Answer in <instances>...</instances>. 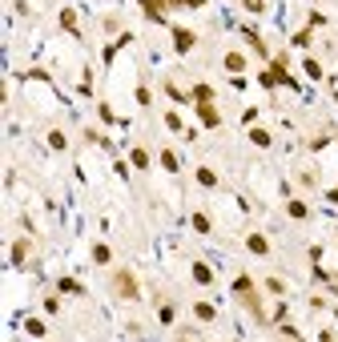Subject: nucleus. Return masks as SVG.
<instances>
[{"label": "nucleus", "mask_w": 338, "mask_h": 342, "mask_svg": "<svg viewBox=\"0 0 338 342\" xmlns=\"http://www.w3.org/2000/svg\"><path fill=\"white\" fill-rule=\"evenodd\" d=\"M194 278H198V282H214V274H210V266H202V262L194 266Z\"/></svg>", "instance_id": "obj_12"}, {"label": "nucleus", "mask_w": 338, "mask_h": 342, "mask_svg": "<svg viewBox=\"0 0 338 342\" xmlns=\"http://www.w3.org/2000/svg\"><path fill=\"white\" fill-rule=\"evenodd\" d=\"M302 69H306V73H310V77H322V65H318V61H306V65H302Z\"/></svg>", "instance_id": "obj_19"}, {"label": "nucleus", "mask_w": 338, "mask_h": 342, "mask_svg": "<svg viewBox=\"0 0 338 342\" xmlns=\"http://www.w3.org/2000/svg\"><path fill=\"white\" fill-rule=\"evenodd\" d=\"M49 145H53V149H65V133L53 129V133H49Z\"/></svg>", "instance_id": "obj_17"}, {"label": "nucleus", "mask_w": 338, "mask_h": 342, "mask_svg": "<svg viewBox=\"0 0 338 342\" xmlns=\"http://www.w3.org/2000/svg\"><path fill=\"white\" fill-rule=\"evenodd\" d=\"M198 182H202V186H218V178H214V169H198Z\"/></svg>", "instance_id": "obj_13"}, {"label": "nucleus", "mask_w": 338, "mask_h": 342, "mask_svg": "<svg viewBox=\"0 0 338 342\" xmlns=\"http://www.w3.org/2000/svg\"><path fill=\"white\" fill-rule=\"evenodd\" d=\"M234 290H238V298H242V302H246L254 314H262V306H258V294H254V282H250V278H238V282H234Z\"/></svg>", "instance_id": "obj_1"}, {"label": "nucleus", "mask_w": 338, "mask_h": 342, "mask_svg": "<svg viewBox=\"0 0 338 342\" xmlns=\"http://www.w3.org/2000/svg\"><path fill=\"white\" fill-rule=\"evenodd\" d=\"M161 165L169 169V174H178V169H182V165H178V153H174V149H161Z\"/></svg>", "instance_id": "obj_5"}, {"label": "nucleus", "mask_w": 338, "mask_h": 342, "mask_svg": "<svg viewBox=\"0 0 338 342\" xmlns=\"http://www.w3.org/2000/svg\"><path fill=\"white\" fill-rule=\"evenodd\" d=\"M194 230H198V234H210V218H206V214H194Z\"/></svg>", "instance_id": "obj_10"}, {"label": "nucleus", "mask_w": 338, "mask_h": 342, "mask_svg": "<svg viewBox=\"0 0 338 342\" xmlns=\"http://www.w3.org/2000/svg\"><path fill=\"white\" fill-rule=\"evenodd\" d=\"M109 258H113V254H109V250H105V246H93V262H101V266H105V262H109Z\"/></svg>", "instance_id": "obj_15"}, {"label": "nucleus", "mask_w": 338, "mask_h": 342, "mask_svg": "<svg viewBox=\"0 0 338 342\" xmlns=\"http://www.w3.org/2000/svg\"><path fill=\"white\" fill-rule=\"evenodd\" d=\"M113 290H117L121 298H137V282H133V274H125V270H121V274L113 278Z\"/></svg>", "instance_id": "obj_2"}, {"label": "nucleus", "mask_w": 338, "mask_h": 342, "mask_svg": "<svg viewBox=\"0 0 338 342\" xmlns=\"http://www.w3.org/2000/svg\"><path fill=\"white\" fill-rule=\"evenodd\" d=\"M165 125L174 129V133H182V117H178V113H165Z\"/></svg>", "instance_id": "obj_16"}, {"label": "nucleus", "mask_w": 338, "mask_h": 342, "mask_svg": "<svg viewBox=\"0 0 338 342\" xmlns=\"http://www.w3.org/2000/svg\"><path fill=\"white\" fill-rule=\"evenodd\" d=\"M25 330H29L33 338H41V334H45V322H41V318H29V322H25Z\"/></svg>", "instance_id": "obj_9"}, {"label": "nucleus", "mask_w": 338, "mask_h": 342, "mask_svg": "<svg viewBox=\"0 0 338 342\" xmlns=\"http://www.w3.org/2000/svg\"><path fill=\"white\" fill-rule=\"evenodd\" d=\"M25 258H29V246H25V242H17V246H13V262H17V266H21V262H25Z\"/></svg>", "instance_id": "obj_11"}, {"label": "nucleus", "mask_w": 338, "mask_h": 342, "mask_svg": "<svg viewBox=\"0 0 338 342\" xmlns=\"http://www.w3.org/2000/svg\"><path fill=\"white\" fill-rule=\"evenodd\" d=\"M246 246H250V250H254V254H266V250H270V246H266V238H262V234H250V242H246Z\"/></svg>", "instance_id": "obj_7"}, {"label": "nucleus", "mask_w": 338, "mask_h": 342, "mask_svg": "<svg viewBox=\"0 0 338 342\" xmlns=\"http://www.w3.org/2000/svg\"><path fill=\"white\" fill-rule=\"evenodd\" d=\"M246 9H250V13H262L266 5H262V0H246Z\"/></svg>", "instance_id": "obj_22"}, {"label": "nucleus", "mask_w": 338, "mask_h": 342, "mask_svg": "<svg viewBox=\"0 0 338 342\" xmlns=\"http://www.w3.org/2000/svg\"><path fill=\"white\" fill-rule=\"evenodd\" d=\"M290 218H306V206L302 202H290Z\"/></svg>", "instance_id": "obj_21"}, {"label": "nucleus", "mask_w": 338, "mask_h": 342, "mask_svg": "<svg viewBox=\"0 0 338 342\" xmlns=\"http://www.w3.org/2000/svg\"><path fill=\"white\" fill-rule=\"evenodd\" d=\"M194 314H198L202 322H210V318H214V306H210V302H198V306H194Z\"/></svg>", "instance_id": "obj_8"}, {"label": "nucleus", "mask_w": 338, "mask_h": 342, "mask_svg": "<svg viewBox=\"0 0 338 342\" xmlns=\"http://www.w3.org/2000/svg\"><path fill=\"white\" fill-rule=\"evenodd\" d=\"M250 141H254V145H270V133H266V129H254Z\"/></svg>", "instance_id": "obj_14"}, {"label": "nucleus", "mask_w": 338, "mask_h": 342, "mask_svg": "<svg viewBox=\"0 0 338 342\" xmlns=\"http://www.w3.org/2000/svg\"><path fill=\"white\" fill-rule=\"evenodd\" d=\"M226 69H230V73H242V69H246V57H242V53H226Z\"/></svg>", "instance_id": "obj_6"}, {"label": "nucleus", "mask_w": 338, "mask_h": 342, "mask_svg": "<svg viewBox=\"0 0 338 342\" xmlns=\"http://www.w3.org/2000/svg\"><path fill=\"white\" fill-rule=\"evenodd\" d=\"M133 165H141V169H145V165H149V153H145V149H133Z\"/></svg>", "instance_id": "obj_18"}, {"label": "nucleus", "mask_w": 338, "mask_h": 342, "mask_svg": "<svg viewBox=\"0 0 338 342\" xmlns=\"http://www.w3.org/2000/svg\"><path fill=\"white\" fill-rule=\"evenodd\" d=\"M194 97H198V101H210L214 93H210V85H198V89H194Z\"/></svg>", "instance_id": "obj_20"}, {"label": "nucleus", "mask_w": 338, "mask_h": 342, "mask_svg": "<svg viewBox=\"0 0 338 342\" xmlns=\"http://www.w3.org/2000/svg\"><path fill=\"white\" fill-rule=\"evenodd\" d=\"M194 41H198V33H190V29H178V33H174V49H178V53H190Z\"/></svg>", "instance_id": "obj_3"}, {"label": "nucleus", "mask_w": 338, "mask_h": 342, "mask_svg": "<svg viewBox=\"0 0 338 342\" xmlns=\"http://www.w3.org/2000/svg\"><path fill=\"white\" fill-rule=\"evenodd\" d=\"M198 105H202V121H206L210 129H218V125H222V117H218V109H214L210 101H198Z\"/></svg>", "instance_id": "obj_4"}]
</instances>
